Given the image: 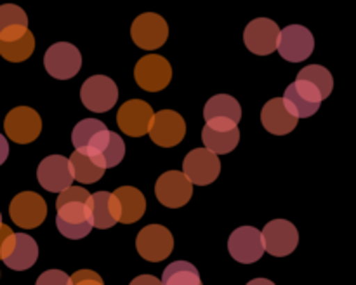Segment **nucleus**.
<instances>
[{
    "label": "nucleus",
    "instance_id": "obj_1",
    "mask_svg": "<svg viewBox=\"0 0 356 285\" xmlns=\"http://www.w3.org/2000/svg\"><path fill=\"white\" fill-rule=\"evenodd\" d=\"M44 66L52 79L70 80L82 68V54L70 42H58L45 51Z\"/></svg>",
    "mask_w": 356,
    "mask_h": 285
},
{
    "label": "nucleus",
    "instance_id": "obj_2",
    "mask_svg": "<svg viewBox=\"0 0 356 285\" xmlns=\"http://www.w3.org/2000/svg\"><path fill=\"white\" fill-rule=\"evenodd\" d=\"M3 131L10 141L17 145H28L40 136L42 118L33 108L16 106L7 113L3 120Z\"/></svg>",
    "mask_w": 356,
    "mask_h": 285
},
{
    "label": "nucleus",
    "instance_id": "obj_3",
    "mask_svg": "<svg viewBox=\"0 0 356 285\" xmlns=\"http://www.w3.org/2000/svg\"><path fill=\"white\" fill-rule=\"evenodd\" d=\"M315 49V37L302 24H289L280 30L277 42V51L284 59L291 63L306 61Z\"/></svg>",
    "mask_w": 356,
    "mask_h": 285
},
{
    "label": "nucleus",
    "instance_id": "obj_4",
    "mask_svg": "<svg viewBox=\"0 0 356 285\" xmlns=\"http://www.w3.org/2000/svg\"><path fill=\"white\" fill-rule=\"evenodd\" d=\"M285 108L294 118H309L322 106V94L313 83L306 80H296L285 89L284 97Z\"/></svg>",
    "mask_w": 356,
    "mask_h": 285
},
{
    "label": "nucleus",
    "instance_id": "obj_5",
    "mask_svg": "<svg viewBox=\"0 0 356 285\" xmlns=\"http://www.w3.org/2000/svg\"><path fill=\"white\" fill-rule=\"evenodd\" d=\"M89 202V200H87ZM65 204L61 205L56 214V226H58L59 233L70 240H80L86 238L90 231H92V214H90L89 204Z\"/></svg>",
    "mask_w": 356,
    "mask_h": 285
},
{
    "label": "nucleus",
    "instance_id": "obj_6",
    "mask_svg": "<svg viewBox=\"0 0 356 285\" xmlns=\"http://www.w3.org/2000/svg\"><path fill=\"white\" fill-rule=\"evenodd\" d=\"M131 37L139 49L155 51L162 47L169 38V24L160 14L145 13L136 17L132 23Z\"/></svg>",
    "mask_w": 356,
    "mask_h": 285
},
{
    "label": "nucleus",
    "instance_id": "obj_7",
    "mask_svg": "<svg viewBox=\"0 0 356 285\" xmlns=\"http://www.w3.org/2000/svg\"><path fill=\"white\" fill-rule=\"evenodd\" d=\"M110 129L96 118L80 120L72 132V142L75 146V152L96 158L106 148L108 141H110Z\"/></svg>",
    "mask_w": 356,
    "mask_h": 285
},
{
    "label": "nucleus",
    "instance_id": "obj_8",
    "mask_svg": "<svg viewBox=\"0 0 356 285\" xmlns=\"http://www.w3.org/2000/svg\"><path fill=\"white\" fill-rule=\"evenodd\" d=\"M134 79L143 90L159 92L172 80V68L163 56L148 54L138 61L134 68Z\"/></svg>",
    "mask_w": 356,
    "mask_h": 285
},
{
    "label": "nucleus",
    "instance_id": "obj_9",
    "mask_svg": "<svg viewBox=\"0 0 356 285\" xmlns=\"http://www.w3.org/2000/svg\"><path fill=\"white\" fill-rule=\"evenodd\" d=\"M80 97L87 110L94 111V113H104L117 103V83L106 75H92L82 83Z\"/></svg>",
    "mask_w": 356,
    "mask_h": 285
},
{
    "label": "nucleus",
    "instance_id": "obj_10",
    "mask_svg": "<svg viewBox=\"0 0 356 285\" xmlns=\"http://www.w3.org/2000/svg\"><path fill=\"white\" fill-rule=\"evenodd\" d=\"M136 249L139 256L152 263H160L167 259L174 249L172 233L162 225H148L138 233Z\"/></svg>",
    "mask_w": 356,
    "mask_h": 285
},
{
    "label": "nucleus",
    "instance_id": "obj_11",
    "mask_svg": "<svg viewBox=\"0 0 356 285\" xmlns=\"http://www.w3.org/2000/svg\"><path fill=\"white\" fill-rule=\"evenodd\" d=\"M10 219L23 229H33L45 221L47 204L35 191H23L13 198L9 205Z\"/></svg>",
    "mask_w": 356,
    "mask_h": 285
},
{
    "label": "nucleus",
    "instance_id": "obj_12",
    "mask_svg": "<svg viewBox=\"0 0 356 285\" xmlns=\"http://www.w3.org/2000/svg\"><path fill=\"white\" fill-rule=\"evenodd\" d=\"M264 252L275 257L291 256L299 243L298 228L287 219H273L261 231Z\"/></svg>",
    "mask_w": 356,
    "mask_h": 285
},
{
    "label": "nucleus",
    "instance_id": "obj_13",
    "mask_svg": "<svg viewBox=\"0 0 356 285\" xmlns=\"http://www.w3.org/2000/svg\"><path fill=\"white\" fill-rule=\"evenodd\" d=\"M156 200L169 209H179L193 197V184L179 170H167L156 179Z\"/></svg>",
    "mask_w": 356,
    "mask_h": 285
},
{
    "label": "nucleus",
    "instance_id": "obj_14",
    "mask_svg": "<svg viewBox=\"0 0 356 285\" xmlns=\"http://www.w3.org/2000/svg\"><path fill=\"white\" fill-rule=\"evenodd\" d=\"M183 174L191 184L207 186L214 183L221 174L219 156L205 148L191 149L183 162Z\"/></svg>",
    "mask_w": 356,
    "mask_h": 285
},
{
    "label": "nucleus",
    "instance_id": "obj_15",
    "mask_svg": "<svg viewBox=\"0 0 356 285\" xmlns=\"http://www.w3.org/2000/svg\"><path fill=\"white\" fill-rule=\"evenodd\" d=\"M148 134L155 145L162 148H172L179 145L186 136V122L177 111L162 110L153 115Z\"/></svg>",
    "mask_w": 356,
    "mask_h": 285
},
{
    "label": "nucleus",
    "instance_id": "obj_16",
    "mask_svg": "<svg viewBox=\"0 0 356 285\" xmlns=\"http://www.w3.org/2000/svg\"><path fill=\"white\" fill-rule=\"evenodd\" d=\"M228 250L235 261L242 264H252L264 256V245L261 231L254 226H240L229 235Z\"/></svg>",
    "mask_w": 356,
    "mask_h": 285
},
{
    "label": "nucleus",
    "instance_id": "obj_17",
    "mask_svg": "<svg viewBox=\"0 0 356 285\" xmlns=\"http://www.w3.org/2000/svg\"><path fill=\"white\" fill-rule=\"evenodd\" d=\"M153 108L143 99H129L117 113V124L124 134L131 138H141L148 134L153 120Z\"/></svg>",
    "mask_w": 356,
    "mask_h": 285
},
{
    "label": "nucleus",
    "instance_id": "obj_18",
    "mask_svg": "<svg viewBox=\"0 0 356 285\" xmlns=\"http://www.w3.org/2000/svg\"><path fill=\"white\" fill-rule=\"evenodd\" d=\"M280 28L273 19L256 17L243 30V42L250 52L257 56H268L277 51Z\"/></svg>",
    "mask_w": 356,
    "mask_h": 285
},
{
    "label": "nucleus",
    "instance_id": "obj_19",
    "mask_svg": "<svg viewBox=\"0 0 356 285\" xmlns=\"http://www.w3.org/2000/svg\"><path fill=\"white\" fill-rule=\"evenodd\" d=\"M37 179L44 190L51 193H61L73 183V174L68 158L63 155H49L38 163Z\"/></svg>",
    "mask_w": 356,
    "mask_h": 285
},
{
    "label": "nucleus",
    "instance_id": "obj_20",
    "mask_svg": "<svg viewBox=\"0 0 356 285\" xmlns=\"http://www.w3.org/2000/svg\"><path fill=\"white\" fill-rule=\"evenodd\" d=\"M202 141H204L205 149L214 155H226L238 146L240 129L233 122H205L204 131H202Z\"/></svg>",
    "mask_w": 356,
    "mask_h": 285
},
{
    "label": "nucleus",
    "instance_id": "obj_21",
    "mask_svg": "<svg viewBox=\"0 0 356 285\" xmlns=\"http://www.w3.org/2000/svg\"><path fill=\"white\" fill-rule=\"evenodd\" d=\"M89 209L92 225L97 229H110L120 222V204L110 191H97L89 197Z\"/></svg>",
    "mask_w": 356,
    "mask_h": 285
},
{
    "label": "nucleus",
    "instance_id": "obj_22",
    "mask_svg": "<svg viewBox=\"0 0 356 285\" xmlns=\"http://www.w3.org/2000/svg\"><path fill=\"white\" fill-rule=\"evenodd\" d=\"M261 122H263L264 129L275 136L289 134L298 125V118L289 113L282 97H273L264 104L263 111H261Z\"/></svg>",
    "mask_w": 356,
    "mask_h": 285
},
{
    "label": "nucleus",
    "instance_id": "obj_23",
    "mask_svg": "<svg viewBox=\"0 0 356 285\" xmlns=\"http://www.w3.org/2000/svg\"><path fill=\"white\" fill-rule=\"evenodd\" d=\"M38 257V245L33 236L26 233H14V247L9 256L3 259L6 266L14 271L30 270Z\"/></svg>",
    "mask_w": 356,
    "mask_h": 285
},
{
    "label": "nucleus",
    "instance_id": "obj_24",
    "mask_svg": "<svg viewBox=\"0 0 356 285\" xmlns=\"http://www.w3.org/2000/svg\"><path fill=\"white\" fill-rule=\"evenodd\" d=\"M113 195L120 204V222L132 225L145 215L146 198L138 188L120 186L113 191Z\"/></svg>",
    "mask_w": 356,
    "mask_h": 285
},
{
    "label": "nucleus",
    "instance_id": "obj_25",
    "mask_svg": "<svg viewBox=\"0 0 356 285\" xmlns=\"http://www.w3.org/2000/svg\"><path fill=\"white\" fill-rule=\"evenodd\" d=\"M204 118L205 122L221 120L233 122L238 125L240 118H242V108H240L238 101L229 94H218V96H212L205 104Z\"/></svg>",
    "mask_w": 356,
    "mask_h": 285
},
{
    "label": "nucleus",
    "instance_id": "obj_26",
    "mask_svg": "<svg viewBox=\"0 0 356 285\" xmlns=\"http://www.w3.org/2000/svg\"><path fill=\"white\" fill-rule=\"evenodd\" d=\"M162 285H204L197 266L188 261H174L163 270Z\"/></svg>",
    "mask_w": 356,
    "mask_h": 285
},
{
    "label": "nucleus",
    "instance_id": "obj_27",
    "mask_svg": "<svg viewBox=\"0 0 356 285\" xmlns=\"http://www.w3.org/2000/svg\"><path fill=\"white\" fill-rule=\"evenodd\" d=\"M70 169H72L73 179H76L82 184H92L103 177L104 169H101L96 163V160L83 153L73 152L68 158Z\"/></svg>",
    "mask_w": 356,
    "mask_h": 285
},
{
    "label": "nucleus",
    "instance_id": "obj_28",
    "mask_svg": "<svg viewBox=\"0 0 356 285\" xmlns=\"http://www.w3.org/2000/svg\"><path fill=\"white\" fill-rule=\"evenodd\" d=\"M35 37L30 30L14 42H0V56L9 63H23L33 54Z\"/></svg>",
    "mask_w": 356,
    "mask_h": 285
},
{
    "label": "nucleus",
    "instance_id": "obj_29",
    "mask_svg": "<svg viewBox=\"0 0 356 285\" xmlns=\"http://www.w3.org/2000/svg\"><path fill=\"white\" fill-rule=\"evenodd\" d=\"M296 80H306V82L313 83V86L318 89V92L322 94V99H327L334 90L332 73H330L325 66H320V65L306 66V68H302L301 72L298 73V79Z\"/></svg>",
    "mask_w": 356,
    "mask_h": 285
},
{
    "label": "nucleus",
    "instance_id": "obj_30",
    "mask_svg": "<svg viewBox=\"0 0 356 285\" xmlns=\"http://www.w3.org/2000/svg\"><path fill=\"white\" fill-rule=\"evenodd\" d=\"M125 156V142L117 132H110V141H108L106 148L101 152L99 156H96V163L101 169H111V167H117L118 163L124 160Z\"/></svg>",
    "mask_w": 356,
    "mask_h": 285
},
{
    "label": "nucleus",
    "instance_id": "obj_31",
    "mask_svg": "<svg viewBox=\"0 0 356 285\" xmlns=\"http://www.w3.org/2000/svg\"><path fill=\"white\" fill-rule=\"evenodd\" d=\"M13 26H26L28 28V16L19 6L14 3H3L0 6V33L7 28Z\"/></svg>",
    "mask_w": 356,
    "mask_h": 285
},
{
    "label": "nucleus",
    "instance_id": "obj_32",
    "mask_svg": "<svg viewBox=\"0 0 356 285\" xmlns=\"http://www.w3.org/2000/svg\"><path fill=\"white\" fill-rule=\"evenodd\" d=\"M90 193L82 186H70L68 190L61 191L56 200V209H59L65 204H75V202H80V204H86L89 200Z\"/></svg>",
    "mask_w": 356,
    "mask_h": 285
},
{
    "label": "nucleus",
    "instance_id": "obj_33",
    "mask_svg": "<svg viewBox=\"0 0 356 285\" xmlns=\"http://www.w3.org/2000/svg\"><path fill=\"white\" fill-rule=\"evenodd\" d=\"M35 285H72L70 277L61 270H47L37 278Z\"/></svg>",
    "mask_w": 356,
    "mask_h": 285
},
{
    "label": "nucleus",
    "instance_id": "obj_34",
    "mask_svg": "<svg viewBox=\"0 0 356 285\" xmlns=\"http://www.w3.org/2000/svg\"><path fill=\"white\" fill-rule=\"evenodd\" d=\"M72 285H104L101 275H97L92 270H79L70 277Z\"/></svg>",
    "mask_w": 356,
    "mask_h": 285
},
{
    "label": "nucleus",
    "instance_id": "obj_35",
    "mask_svg": "<svg viewBox=\"0 0 356 285\" xmlns=\"http://www.w3.org/2000/svg\"><path fill=\"white\" fill-rule=\"evenodd\" d=\"M14 247V231L7 225L0 222V259H6Z\"/></svg>",
    "mask_w": 356,
    "mask_h": 285
},
{
    "label": "nucleus",
    "instance_id": "obj_36",
    "mask_svg": "<svg viewBox=\"0 0 356 285\" xmlns=\"http://www.w3.org/2000/svg\"><path fill=\"white\" fill-rule=\"evenodd\" d=\"M129 285H162V282L153 275H139Z\"/></svg>",
    "mask_w": 356,
    "mask_h": 285
},
{
    "label": "nucleus",
    "instance_id": "obj_37",
    "mask_svg": "<svg viewBox=\"0 0 356 285\" xmlns=\"http://www.w3.org/2000/svg\"><path fill=\"white\" fill-rule=\"evenodd\" d=\"M9 156V142H7V138L3 134H0V165L7 160Z\"/></svg>",
    "mask_w": 356,
    "mask_h": 285
},
{
    "label": "nucleus",
    "instance_id": "obj_38",
    "mask_svg": "<svg viewBox=\"0 0 356 285\" xmlns=\"http://www.w3.org/2000/svg\"><path fill=\"white\" fill-rule=\"evenodd\" d=\"M247 285H275V284L271 280H268V278H254V280H250Z\"/></svg>",
    "mask_w": 356,
    "mask_h": 285
},
{
    "label": "nucleus",
    "instance_id": "obj_39",
    "mask_svg": "<svg viewBox=\"0 0 356 285\" xmlns=\"http://www.w3.org/2000/svg\"><path fill=\"white\" fill-rule=\"evenodd\" d=\"M0 222H2V214H0Z\"/></svg>",
    "mask_w": 356,
    "mask_h": 285
}]
</instances>
